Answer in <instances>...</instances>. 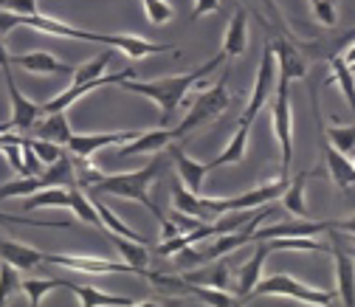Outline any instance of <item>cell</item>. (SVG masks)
<instances>
[{"mask_svg": "<svg viewBox=\"0 0 355 307\" xmlns=\"http://www.w3.org/2000/svg\"><path fill=\"white\" fill-rule=\"evenodd\" d=\"M15 26H28L34 31L42 34H54V37H71V40H85V42H99V46H110V49H121L127 57L139 60V57H150V54H164L172 51L175 46L169 42H150L132 34H96V31H82L73 26H65L60 20H51L46 15H17V12H0V37L9 34Z\"/></svg>", "mask_w": 355, "mask_h": 307, "instance_id": "1", "label": "cell"}, {"mask_svg": "<svg viewBox=\"0 0 355 307\" xmlns=\"http://www.w3.org/2000/svg\"><path fill=\"white\" fill-rule=\"evenodd\" d=\"M161 169H164L161 161H150L147 166H141L136 172L99 175V178L87 186V192H94V195H116V198H124V200H139L141 206H147L150 214H155V220L161 223V231H164V240H172V237L181 234V229H178L175 220H169V217L150 198V186L155 184Z\"/></svg>", "mask_w": 355, "mask_h": 307, "instance_id": "2", "label": "cell"}, {"mask_svg": "<svg viewBox=\"0 0 355 307\" xmlns=\"http://www.w3.org/2000/svg\"><path fill=\"white\" fill-rule=\"evenodd\" d=\"M226 62V54H217L211 57L206 65L189 71V73H175V76H164V79H150V82H136V79H127L121 82L127 94H141L147 99H153L158 107H161V127H169L175 113H178V105L184 102V96L192 91V87L209 76L214 68H220Z\"/></svg>", "mask_w": 355, "mask_h": 307, "instance_id": "3", "label": "cell"}, {"mask_svg": "<svg viewBox=\"0 0 355 307\" xmlns=\"http://www.w3.org/2000/svg\"><path fill=\"white\" fill-rule=\"evenodd\" d=\"M229 73L223 71V79H220L214 87H209V91H203L198 99H195V105L189 107V113L181 119V124L178 127H172V133H175V139H184V136H189L192 130H198L200 124H206V121H211V119H217L220 113H223L229 105H232V94H229Z\"/></svg>", "mask_w": 355, "mask_h": 307, "instance_id": "4", "label": "cell"}, {"mask_svg": "<svg viewBox=\"0 0 355 307\" xmlns=\"http://www.w3.org/2000/svg\"><path fill=\"white\" fill-rule=\"evenodd\" d=\"M251 296H285V299H293V301H302V304H319V307H327V304L336 301L333 290L307 288V285L296 282L288 274H274L268 279H259Z\"/></svg>", "mask_w": 355, "mask_h": 307, "instance_id": "5", "label": "cell"}, {"mask_svg": "<svg viewBox=\"0 0 355 307\" xmlns=\"http://www.w3.org/2000/svg\"><path fill=\"white\" fill-rule=\"evenodd\" d=\"M271 113H274V133H277V141L282 150V178H288L291 158H293V127H291L293 110H291V79L288 76H279V82H277Z\"/></svg>", "mask_w": 355, "mask_h": 307, "instance_id": "6", "label": "cell"}, {"mask_svg": "<svg viewBox=\"0 0 355 307\" xmlns=\"http://www.w3.org/2000/svg\"><path fill=\"white\" fill-rule=\"evenodd\" d=\"M277 73H279V68H277V54H274L271 42H268V46H265V51H262V62H259V71H257V82H254V91H251V99H248V105H245V113H243L240 124L251 127L254 119H257V113H259L265 105H268V96H274Z\"/></svg>", "mask_w": 355, "mask_h": 307, "instance_id": "7", "label": "cell"}, {"mask_svg": "<svg viewBox=\"0 0 355 307\" xmlns=\"http://www.w3.org/2000/svg\"><path fill=\"white\" fill-rule=\"evenodd\" d=\"M46 262L68 271H79V274H94V277H105V274H139L127 262H110V259H96V256H71V254H46Z\"/></svg>", "mask_w": 355, "mask_h": 307, "instance_id": "8", "label": "cell"}, {"mask_svg": "<svg viewBox=\"0 0 355 307\" xmlns=\"http://www.w3.org/2000/svg\"><path fill=\"white\" fill-rule=\"evenodd\" d=\"M136 73L139 71H132V68H124V71H119V73H110V76H99V79H87V82H76V85H71L65 94H60L57 99H51V102H46L42 105V113H57V110H68L76 99H82L85 94H91V91H99V87H105V85H121V82H127V79H136Z\"/></svg>", "mask_w": 355, "mask_h": 307, "instance_id": "9", "label": "cell"}, {"mask_svg": "<svg viewBox=\"0 0 355 307\" xmlns=\"http://www.w3.org/2000/svg\"><path fill=\"white\" fill-rule=\"evenodd\" d=\"M0 71H3V76H6L9 99H12V119H9L12 130H31L37 124L40 113H42V105H37V102H31V99H26L20 94V87L15 82V73H12V65L9 68H0Z\"/></svg>", "mask_w": 355, "mask_h": 307, "instance_id": "10", "label": "cell"}, {"mask_svg": "<svg viewBox=\"0 0 355 307\" xmlns=\"http://www.w3.org/2000/svg\"><path fill=\"white\" fill-rule=\"evenodd\" d=\"M139 133L136 130H124V133H96V136H71L68 139V152H73L76 158H87L91 161V155H96L99 150H105V147H116V144H124V141H130V139H136Z\"/></svg>", "mask_w": 355, "mask_h": 307, "instance_id": "11", "label": "cell"}, {"mask_svg": "<svg viewBox=\"0 0 355 307\" xmlns=\"http://www.w3.org/2000/svg\"><path fill=\"white\" fill-rule=\"evenodd\" d=\"M175 141L172 127H158V130H147V133H139L136 139H130V144H124L119 150L121 158L127 155H150V152H161Z\"/></svg>", "mask_w": 355, "mask_h": 307, "instance_id": "12", "label": "cell"}, {"mask_svg": "<svg viewBox=\"0 0 355 307\" xmlns=\"http://www.w3.org/2000/svg\"><path fill=\"white\" fill-rule=\"evenodd\" d=\"M322 155H324V161H327V169H330L333 184H336L338 189L349 192L352 184H355V164H352V158L344 155V152H338L324 136H322Z\"/></svg>", "mask_w": 355, "mask_h": 307, "instance_id": "13", "label": "cell"}, {"mask_svg": "<svg viewBox=\"0 0 355 307\" xmlns=\"http://www.w3.org/2000/svg\"><path fill=\"white\" fill-rule=\"evenodd\" d=\"M169 155H172V161H175L178 172H181L184 186H187L189 192L200 195V186H203V181H206V175L211 172V169H209V164L192 161V158L184 152V147H175V144H169Z\"/></svg>", "mask_w": 355, "mask_h": 307, "instance_id": "14", "label": "cell"}, {"mask_svg": "<svg viewBox=\"0 0 355 307\" xmlns=\"http://www.w3.org/2000/svg\"><path fill=\"white\" fill-rule=\"evenodd\" d=\"M268 254H271L268 240H259L257 248H254V256L243 265V271H240V282H237V293H234V296H240L243 301L251 299L257 282L262 279V265H265V259H268Z\"/></svg>", "mask_w": 355, "mask_h": 307, "instance_id": "15", "label": "cell"}, {"mask_svg": "<svg viewBox=\"0 0 355 307\" xmlns=\"http://www.w3.org/2000/svg\"><path fill=\"white\" fill-rule=\"evenodd\" d=\"M0 259L12 262L20 271H34L37 265L46 262V251H37L31 245H23L17 240H0Z\"/></svg>", "mask_w": 355, "mask_h": 307, "instance_id": "16", "label": "cell"}, {"mask_svg": "<svg viewBox=\"0 0 355 307\" xmlns=\"http://www.w3.org/2000/svg\"><path fill=\"white\" fill-rule=\"evenodd\" d=\"M336 259V274H338V296L347 307H355V256L347 254L344 248L333 245L330 248Z\"/></svg>", "mask_w": 355, "mask_h": 307, "instance_id": "17", "label": "cell"}, {"mask_svg": "<svg viewBox=\"0 0 355 307\" xmlns=\"http://www.w3.org/2000/svg\"><path fill=\"white\" fill-rule=\"evenodd\" d=\"M12 65L28 71V73H62V76H71L76 68L60 62L57 57L46 54V51H31V54H20V57H9Z\"/></svg>", "mask_w": 355, "mask_h": 307, "instance_id": "18", "label": "cell"}, {"mask_svg": "<svg viewBox=\"0 0 355 307\" xmlns=\"http://www.w3.org/2000/svg\"><path fill=\"white\" fill-rule=\"evenodd\" d=\"M271 49L277 54V68H279V76H288V79H307V65H304V57L291 46L285 37L274 40Z\"/></svg>", "mask_w": 355, "mask_h": 307, "instance_id": "19", "label": "cell"}, {"mask_svg": "<svg viewBox=\"0 0 355 307\" xmlns=\"http://www.w3.org/2000/svg\"><path fill=\"white\" fill-rule=\"evenodd\" d=\"M34 139H46V141H54V144H68V139L73 136V130L68 124V116L65 110H57V113H46V119H37V124L31 127Z\"/></svg>", "mask_w": 355, "mask_h": 307, "instance_id": "20", "label": "cell"}, {"mask_svg": "<svg viewBox=\"0 0 355 307\" xmlns=\"http://www.w3.org/2000/svg\"><path fill=\"white\" fill-rule=\"evenodd\" d=\"M336 223H291V226H271V229H257L248 243H259V240H274V237H313L322 231H333Z\"/></svg>", "mask_w": 355, "mask_h": 307, "instance_id": "21", "label": "cell"}, {"mask_svg": "<svg viewBox=\"0 0 355 307\" xmlns=\"http://www.w3.org/2000/svg\"><path fill=\"white\" fill-rule=\"evenodd\" d=\"M245 46H248V15L243 6L234 9V17L229 23V31L223 37V54L226 60H234L240 54H245Z\"/></svg>", "mask_w": 355, "mask_h": 307, "instance_id": "22", "label": "cell"}, {"mask_svg": "<svg viewBox=\"0 0 355 307\" xmlns=\"http://www.w3.org/2000/svg\"><path fill=\"white\" fill-rule=\"evenodd\" d=\"M62 288L76 293L79 304H85V307H132V304H136L130 296H107V293H99L94 288H82V285H73V282H65Z\"/></svg>", "mask_w": 355, "mask_h": 307, "instance_id": "23", "label": "cell"}, {"mask_svg": "<svg viewBox=\"0 0 355 307\" xmlns=\"http://www.w3.org/2000/svg\"><path fill=\"white\" fill-rule=\"evenodd\" d=\"M71 203V192L62 186H49V189H40L34 195L26 198V206H20L23 211H34V209H68Z\"/></svg>", "mask_w": 355, "mask_h": 307, "instance_id": "24", "label": "cell"}, {"mask_svg": "<svg viewBox=\"0 0 355 307\" xmlns=\"http://www.w3.org/2000/svg\"><path fill=\"white\" fill-rule=\"evenodd\" d=\"M107 240H113L116 243V248H119V254L124 256V262L127 265H132L141 277H144V268H147V259H150V254H147V243H139V240H130V237H121V234H107Z\"/></svg>", "mask_w": 355, "mask_h": 307, "instance_id": "25", "label": "cell"}, {"mask_svg": "<svg viewBox=\"0 0 355 307\" xmlns=\"http://www.w3.org/2000/svg\"><path fill=\"white\" fill-rule=\"evenodd\" d=\"M310 178V172H302V175H296V178L288 184V189L282 192V206L291 211V214H296L299 220H307L310 217V209H307V203H304V181Z\"/></svg>", "mask_w": 355, "mask_h": 307, "instance_id": "26", "label": "cell"}, {"mask_svg": "<svg viewBox=\"0 0 355 307\" xmlns=\"http://www.w3.org/2000/svg\"><path fill=\"white\" fill-rule=\"evenodd\" d=\"M248 133H251V127H245V124H237V133L232 136L229 147H226L223 152H220L217 158L206 161V164H209V169H217V166H229V164H240V161L245 158V141H248Z\"/></svg>", "mask_w": 355, "mask_h": 307, "instance_id": "27", "label": "cell"}, {"mask_svg": "<svg viewBox=\"0 0 355 307\" xmlns=\"http://www.w3.org/2000/svg\"><path fill=\"white\" fill-rule=\"evenodd\" d=\"M68 192H71V203H68V209H73V214L79 217L82 223H91V226H96V229L105 231V223H102V217H99V211H96V206H94V198H91V195H85V192L79 189V184H73Z\"/></svg>", "mask_w": 355, "mask_h": 307, "instance_id": "28", "label": "cell"}, {"mask_svg": "<svg viewBox=\"0 0 355 307\" xmlns=\"http://www.w3.org/2000/svg\"><path fill=\"white\" fill-rule=\"evenodd\" d=\"M40 189H46L40 175H20V181H9V184L0 186V203L12 200V198H28V195H34Z\"/></svg>", "mask_w": 355, "mask_h": 307, "instance_id": "29", "label": "cell"}, {"mask_svg": "<svg viewBox=\"0 0 355 307\" xmlns=\"http://www.w3.org/2000/svg\"><path fill=\"white\" fill-rule=\"evenodd\" d=\"M184 279L187 282H198V285H209V288H217V290H229L232 288V271L220 262V265H214L209 274H200V271H195V274H184Z\"/></svg>", "mask_w": 355, "mask_h": 307, "instance_id": "30", "label": "cell"}, {"mask_svg": "<svg viewBox=\"0 0 355 307\" xmlns=\"http://www.w3.org/2000/svg\"><path fill=\"white\" fill-rule=\"evenodd\" d=\"M271 251H330L327 243H316L313 237H274L268 240Z\"/></svg>", "mask_w": 355, "mask_h": 307, "instance_id": "31", "label": "cell"}, {"mask_svg": "<svg viewBox=\"0 0 355 307\" xmlns=\"http://www.w3.org/2000/svg\"><path fill=\"white\" fill-rule=\"evenodd\" d=\"M322 136L344 155H349L355 150V124H347V127H324Z\"/></svg>", "mask_w": 355, "mask_h": 307, "instance_id": "32", "label": "cell"}, {"mask_svg": "<svg viewBox=\"0 0 355 307\" xmlns=\"http://www.w3.org/2000/svg\"><path fill=\"white\" fill-rule=\"evenodd\" d=\"M62 285H65V279H26V282H23V290H26L31 307H37L42 296H49L51 290H57V288H62Z\"/></svg>", "mask_w": 355, "mask_h": 307, "instance_id": "33", "label": "cell"}, {"mask_svg": "<svg viewBox=\"0 0 355 307\" xmlns=\"http://www.w3.org/2000/svg\"><path fill=\"white\" fill-rule=\"evenodd\" d=\"M23 288V282H20V268H15L12 262H3L0 265V304H6V299L15 293V290H20Z\"/></svg>", "mask_w": 355, "mask_h": 307, "instance_id": "34", "label": "cell"}, {"mask_svg": "<svg viewBox=\"0 0 355 307\" xmlns=\"http://www.w3.org/2000/svg\"><path fill=\"white\" fill-rule=\"evenodd\" d=\"M107 62H110V51L99 54V57H96V60H91V62H85L82 68H76V71H73V85H76V82H87V79H99V76H105Z\"/></svg>", "mask_w": 355, "mask_h": 307, "instance_id": "35", "label": "cell"}, {"mask_svg": "<svg viewBox=\"0 0 355 307\" xmlns=\"http://www.w3.org/2000/svg\"><path fill=\"white\" fill-rule=\"evenodd\" d=\"M31 147H34V152H37V158L42 161V164H54L65 150H62V144H54V141H46V139H31Z\"/></svg>", "mask_w": 355, "mask_h": 307, "instance_id": "36", "label": "cell"}, {"mask_svg": "<svg viewBox=\"0 0 355 307\" xmlns=\"http://www.w3.org/2000/svg\"><path fill=\"white\" fill-rule=\"evenodd\" d=\"M141 3H144V12H147L150 23L161 26V23L172 20V6L166 3V0H141Z\"/></svg>", "mask_w": 355, "mask_h": 307, "instance_id": "37", "label": "cell"}, {"mask_svg": "<svg viewBox=\"0 0 355 307\" xmlns=\"http://www.w3.org/2000/svg\"><path fill=\"white\" fill-rule=\"evenodd\" d=\"M336 3H338V0H316V3H313V15H316V20H319L322 26H327V28H333L336 20H338Z\"/></svg>", "mask_w": 355, "mask_h": 307, "instance_id": "38", "label": "cell"}, {"mask_svg": "<svg viewBox=\"0 0 355 307\" xmlns=\"http://www.w3.org/2000/svg\"><path fill=\"white\" fill-rule=\"evenodd\" d=\"M0 223H20L34 229H71V223H40V220H28V217H20V214H3V211H0Z\"/></svg>", "mask_w": 355, "mask_h": 307, "instance_id": "39", "label": "cell"}, {"mask_svg": "<svg viewBox=\"0 0 355 307\" xmlns=\"http://www.w3.org/2000/svg\"><path fill=\"white\" fill-rule=\"evenodd\" d=\"M23 161H26V169H28V175H40L42 172V164L40 158H37V152H34V147H31V139H23Z\"/></svg>", "mask_w": 355, "mask_h": 307, "instance_id": "40", "label": "cell"}, {"mask_svg": "<svg viewBox=\"0 0 355 307\" xmlns=\"http://www.w3.org/2000/svg\"><path fill=\"white\" fill-rule=\"evenodd\" d=\"M0 6L17 15H37V0H0Z\"/></svg>", "mask_w": 355, "mask_h": 307, "instance_id": "41", "label": "cell"}, {"mask_svg": "<svg viewBox=\"0 0 355 307\" xmlns=\"http://www.w3.org/2000/svg\"><path fill=\"white\" fill-rule=\"evenodd\" d=\"M223 0H195V12H192V20L203 17V15H211V12H220Z\"/></svg>", "mask_w": 355, "mask_h": 307, "instance_id": "42", "label": "cell"}, {"mask_svg": "<svg viewBox=\"0 0 355 307\" xmlns=\"http://www.w3.org/2000/svg\"><path fill=\"white\" fill-rule=\"evenodd\" d=\"M333 231H344V234H355V217H347V220H336Z\"/></svg>", "mask_w": 355, "mask_h": 307, "instance_id": "43", "label": "cell"}, {"mask_svg": "<svg viewBox=\"0 0 355 307\" xmlns=\"http://www.w3.org/2000/svg\"><path fill=\"white\" fill-rule=\"evenodd\" d=\"M341 57H344V62H347L349 68H355V46H349V49H347Z\"/></svg>", "mask_w": 355, "mask_h": 307, "instance_id": "44", "label": "cell"}, {"mask_svg": "<svg viewBox=\"0 0 355 307\" xmlns=\"http://www.w3.org/2000/svg\"><path fill=\"white\" fill-rule=\"evenodd\" d=\"M6 130H12V124H9V121H3V124H0V133H6Z\"/></svg>", "mask_w": 355, "mask_h": 307, "instance_id": "45", "label": "cell"}, {"mask_svg": "<svg viewBox=\"0 0 355 307\" xmlns=\"http://www.w3.org/2000/svg\"><path fill=\"white\" fill-rule=\"evenodd\" d=\"M352 237V256H355V234H349Z\"/></svg>", "mask_w": 355, "mask_h": 307, "instance_id": "46", "label": "cell"}, {"mask_svg": "<svg viewBox=\"0 0 355 307\" xmlns=\"http://www.w3.org/2000/svg\"><path fill=\"white\" fill-rule=\"evenodd\" d=\"M310 3H316V0H310Z\"/></svg>", "mask_w": 355, "mask_h": 307, "instance_id": "47", "label": "cell"}, {"mask_svg": "<svg viewBox=\"0 0 355 307\" xmlns=\"http://www.w3.org/2000/svg\"><path fill=\"white\" fill-rule=\"evenodd\" d=\"M352 71H355V68H352Z\"/></svg>", "mask_w": 355, "mask_h": 307, "instance_id": "48", "label": "cell"}]
</instances>
